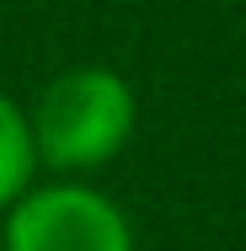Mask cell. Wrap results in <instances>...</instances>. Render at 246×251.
Returning a JSON list of instances; mask_svg holds the SVG:
<instances>
[{
  "label": "cell",
  "instance_id": "obj_1",
  "mask_svg": "<svg viewBox=\"0 0 246 251\" xmlns=\"http://www.w3.org/2000/svg\"><path fill=\"white\" fill-rule=\"evenodd\" d=\"M134 128V91L112 70H70L38 97V112L27 123L32 150L49 166H97Z\"/></svg>",
  "mask_w": 246,
  "mask_h": 251
},
{
  "label": "cell",
  "instance_id": "obj_3",
  "mask_svg": "<svg viewBox=\"0 0 246 251\" xmlns=\"http://www.w3.org/2000/svg\"><path fill=\"white\" fill-rule=\"evenodd\" d=\"M32 134H27V118L11 107V101L0 97V203H11L22 187H27V176H32Z\"/></svg>",
  "mask_w": 246,
  "mask_h": 251
},
{
  "label": "cell",
  "instance_id": "obj_2",
  "mask_svg": "<svg viewBox=\"0 0 246 251\" xmlns=\"http://www.w3.org/2000/svg\"><path fill=\"white\" fill-rule=\"evenodd\" d=\"M5 251H129V225L91 187H49L16 203Z\"/></svg>",
  "mask_w": 246,
  "mask_h": 251
}]
</instances>
